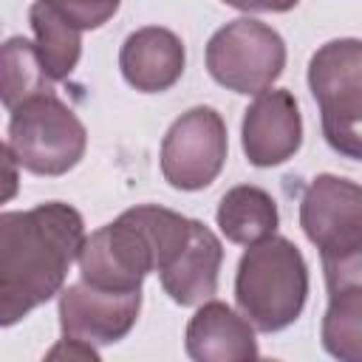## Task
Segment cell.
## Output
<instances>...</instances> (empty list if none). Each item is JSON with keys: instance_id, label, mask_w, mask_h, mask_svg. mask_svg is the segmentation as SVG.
I'll list each match as a JSON object with an SVG mask.
<instances>
[{"instance_id": "cell-1", "label": "cell", "mask_w": 362, "mask_h": 362, "mask_svg": "<svg viewBox=\"0 0 362 362\" xmlns=\"http://www.w3.org/2000/svg\"><path fill=\"white\" fill-rule=\"evenodd\" d=\"M79 209L45 201L0 215V325L8 328L57 297L85 243Z\"/></svg>"}, {"instance_id": "cell-2", "label": "cell", "mask_w": 362, "mask_h": 362, "mask_svg": "<svg viewBox=\"0 0 362 362\" xmlns=\"http://www.w3.org/2000/svg\"><path fill=\"white\" fill-rule=\"evenodd\" d=\"M192 218L141 204L90 232L79 252V277L99 288L139 291L150 272H161L189 240Z\"/></svg>"}, {"instance_id": "cell-3", "label": "cell", "mask_w": 362, "mask_h": 362, "mask_svg": "<svg viewBox=\"0 0 362 362\" xmlns=\"http://www.w3.org/2000/svg\"><path fill=\"white\" fill-rule=\"evenodd\" d=\"M308 300V266L283 235L246 246L235 272V303L263 334L288 328Z\"/></svg>"}, {"instance_id": "cell-4", "label": "cell", "mask_w": 362, "mask_h": 362, "mask_svg": "<svg viewBox=\"0 0 362 362\" xmlns=\"http://www.w3.org/2000/svg\"><path fill=\"white\" fill-rule=\"evenodd\" d=\"M308 88L320 105L325 144L362 161V40L342 37L320 45L308 59Z\"/></svg>"}, {"instance_id": "cell-5", "label": "cell", "mask_w": 362, "mask_h": 362, "mask_svg": "<svg viewBox=\"0 0 362 362\" xmlns=\"http://www.w3.org/2000/svg\"><path fill=\"white\" fill-rule=\"evenodd\" d=\"M8 113L6 147L23 170L57 178L82 161L88 130L54 90L37 93Z\"/></svg>"}, {"instance_id": "cell-6", "label": "cell", "mask_w": 362, "mask_h": 362, "mask_svg": "<svg viewBox=\"0 0 362 362\" xmlns=\"http://www.w3.org/2000/svg\"><path fill=\"white\" fill-rule=\"evenodd\" d=\"M204 59L221 88L249 96L277 82L286 68V42L272 25L255 17H238L209 37Z\"/></svg>"}, {"instance_id": "cell-7", "label": "cell", "mask_w": 362, "mask_h": 362, "mask_svg": "<svg viewBox=\"0 0 362 362\" xmlns=\"http://www.w3.org/2000/svg\"><path fill=\"white\" fill-rule=\"evenodd\" d=\"M229 153L226 122L215 107L195 105L181 113L161 139V175L173 189L195 192L209 187Z\"/></svg>"}, {"instance_id": "cell-8", "label": "cell", "mask_w": 362, "mask_h": 362, "mask_svg": "<svg viewBox=\"0 0 362 362\" xmlns=\"http://www.w3.org/2000/svg\"><path fill=\"white\" fill-rule=\"evenodd\" d=\"M300 226L320 257L362 249V184L322 173L300 198Z\"/></svg>"}, {"instance_id": "cell-9", "label": "cell", "mask_w": 362, "mask_h": 362, "mask_svg": "<svg viewBox=\"0 0 362 362\" xmlns=\"http://www.w3.org/2000/svg\"><path fill=\"white\" fill-rule=\"evenodd\" d=\"M141 311L139 291H113L76 280L59 291V328L62 337H74L90 345H113L124 339Z\"/></svg>"}, {"instance_id": "cell-10", "label": "cell", "mask_w": 362, "mask_h": 362, "mask_svg": "<svg viewBox=\"0 0 362 362\" xmlns=\"http://www.w3.org/2000/svg\"><path fill=\"white\" fill-rule=\"evenodd\" d=\"M303 144V116L291 90L269 88L243 110L240 147L252 167H277Z\"/></svg>"}, {"instance_id": "cell-11", "label": "cell", "mask_w": 362, "mask_h": 362, "mask_svg": "<svg viewBox=\"0 0 362 362\" xmlns=\"http://www.w3.org/2000/svg\"><path fill=\"white\" fill-rule=\"evenodd\" d=\"M255 325L221 300H206L184 331V351L195 362H246L257 359Z\"/></svg>"}, {"instance_id": "cell-12", "label": "cell", "mask_w": 362, "mask_h": 362, "mask_svg": "<svg viewBox=\"0 0 362 362\" xmlns=\"http://www.w3.org/2000/svg\"><path fill=\"white\" fill-rule=\"evenodd\" d=\"M187 51L175 31L144 25L127 34L119 51V68L130 88L141 93H164L184 74Z\"/></svg>"}, {"instance_id": "cell-13", "label": "cell", "mask_w": 362, "mask_h": 362, "mask_svg": "<svg viewBox=\"0 0 362 362\" xmlns=\"http://www.w3.org/2000/svg\"><path fill=\"white\" fill-rule=\"evenodd\" d=\"M223 263V246L218 235L192 218L189 240L158 272L161 288L178 305H201L218 291V272Z\"/></svg>"}, {"instance_id": "cell-14", "label": "cell", "mask_w": 362, "mask_h": 362, "mask_svg": "<svg viewBox=\"0 0 362 362\" xmlns=\"http://www.w3.org/2000/svg\"><path fill=\"white\" fill-rule=\"evenodd\" d=\"M215 221H218L221 235L229 243L252 246L277 232L280 212H277L272 192H266L263 187H255V184H238V187L226 189L223 198L218 201Z\"/></svg>"}, {"instance_id": "cell-15", "label": "cell", "mask_w": 362, "mask_h": 362, "mask_svg": "<svg viewBox=\"0 0 362 362\" xmlns=\"http://www.w3.org/2000/svg\"><path fill=\"white\" fill-rule=\"evenodd\" d=\"M28 23L34 31V45L42 59L45 74L54 82H62L74 74L82 57V28L62 17L45 0H34L28 8Z\"/></svg>"}, {"instance_id": "cell-16", "label": "cell", "mask_w": 362, "mask_h": 362, "mask_svg": "<svg viewBox=\"0 0 362 362\" xmlns=\"http://www.w3.org/2000/svg\"><path fill=\"white\" fill-rule=\"evenodd\" d=\"M320 342L325 354L339 362H362V280L328 288Z\"/></svg>"}, {"instance_id": "cell-17", "label": "cell", "mask_w": 362, "mask_h": 362, "mask_svg": "<svg viewBox=\"0 0 362 362\" xmlns=\"http://www.w3.org/2000/svg\"><path fill=\"white\" fill-rule=\"evenodd\" d=\"M3 107L14 110L37 93L54 90V79L45 74L37 45L25 37H8L3 42Z\"/></svg>"}, {"instance_id": "cell-18", "label": "cell", "mask_w": 362, "mask_h": 362, "mask_svg": "<svg viewBox=\"0 0 362 362\" xmlns=\"http://www.w3.org/2000/svg\"><path fill=\"white\" fill-rule=\"evenodd\" d=\"M45 3L54 6L62 17H68L82 31L102 28L122 6V0H45Z\"/></svg>"}, {"instance_id": "cell-19", "label": "cell", "mask_w": 362, "mask_h": 362, "mask_svg": "<svg viewBox=\"0 0 362 362\" xmlns=\"http://www.w3.org/2000/svg\"><path fill=\"white\" fill-rule=\"evenodd\" d=\"M59 356H68V359H99V351L96 345L90 342H82V339H74V337H62L51 351H48V359H59Z\"/></svg>"}, {"instance_id": "cell-20", "label": "cell", "mask_w": 362, "mask_h": 362, "mask_svg": "<svg viewBox=\"0 0 362 362\" xmlns=\"http://www.w3.org/2000/svg\"><path fill=\"white\" fill-rule=\"evenodd\" d=\"M226 6L232 8H240V11H291L300 0H223Z\"/></svg>"}]
</instances>
